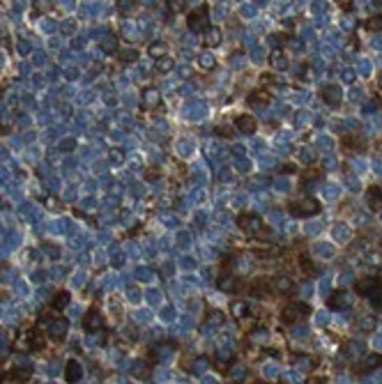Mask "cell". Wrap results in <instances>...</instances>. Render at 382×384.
<instances>
[{"instance_id":"obj_1","label":"cell","mask_w":382,"mask_h":384,"mask_svg":"<svg viewBox=\"0 0 382 384\" xmlns=\"http://www.w3.org/2000/svg\"><path fill=\"white\" fill-rule=\"evenodd\" d=\"M318 212H320V203L315 198H302V200L290 203V214H295V216H313Z\"/></svg>"},{"instance_id":"obj_2","label":"cell","mask_w":382,"mask_h":384,"mask_svg":"<svg viewBox=\"0 0 382 384\" xmlns=\"http://www.w3.org/2000/svg\"><path fill=\"white\" fill-rule=\"evenodd\" d=\"M311 313V308L306 306V304H290V306H286L281 311V320L286 322V324H293L295 320H297V317H302V315H309Z\"/></svg>"},{"instance_id":"obj_3","label":"cell","mask_w":382,"mask_h":384,"mask_svg":"<svg viewBox=\"0 0 382 384\" xmlns=\"http://www.w3.org/2000/svg\"><path fill=\"white\" fill-rule=\"evenodd\" d=\"M209 26V16H207V7L200 5L196 7V10H191V14H189V28L191 30H203V28Z\"/></svg>"},{"instance_id":"obj_4","label":"cell","mask_w":382,"mask_h":384,"mask_svg":"<svg viewBox=\"0 0 382 384\" xmlns=\"http://www.w3.org/2000/svg\"><path fill=\"white\" fill-rule=\"evenodd\" d=\"M240 228L246 235H258L262 230V221L256 214H244V216H240Z\"/></svg>"},{"instance_id":"obj_5","label":"cell","mask_w":382,"mask_h":384,"mask_svg":"<svg viewBox=\"0 0 382 384\" xmlns=\"http://www.w3.org/2000/svg\"><path fill=\"white\" fill-rule=\"evenodd\" d=\"M81 377H83V368H81V363L76 361V359H69L67 366H65V379H67L69 384H76Z\"/></svg>"},{"instance_id":"obj_6","label":"cell","mask_w":382,"mask_h":384,"mask_svg":"<svg viewBox=\"0 0 382 384\" xmlns=\"http://www.w3.org/2000/svg\"><path fill=\"white\" fill-rule=\"evenodd\" d=\"M101 327H104V320H101L99 311H97V308L88 311V315L83 317V329L85 332H99Z\"/></svg>"},{"instance_id":"obj_7","label":"cell","mask_w":382,"mask_h":384,"mask_svg":"<svg viewBox=\"0 0 382 384\" xmlns=\"http://www.w3.org/2000/svg\"><path fill=\"white\" fill-rule=\"evenodd\" d=\"M382 283L380 279H373V276H366V279L357 281V295H371V292L380 290Z\"/></svg>"},{"instance_id":"obj_8","label":"cell","mask_w":382,"mask_h":384,"mask_svg":"<svg viewBox=\"0 0 382 384\" xmlns=\"http://www.w3.org/2000/svg\"><path fill=\"white\" fill-rule=\"evenodd\" d=\"M67 320H63V317H56V320L48 324V336L51 338H56V341H60V338L67 334Z\"/></svg>"},{"instance_id":"obj_9","label":"cell","mask_w":382,"mask_h":384,"mask_svg":"<svg viewBox=\"0 0 382 384\" xmlns=\"http://www.w3.org/2000/svg\"><path fill=\"white\" fill-rule=\"evenodd\" d=\"M272 286H274V292H279V295H290V292L295 290V283L288 279V276H279V279H274Z\"/></svg>"},{"instance_id":"obj_10","label":"cell","mask_w":382,"mask_h":384,"mask_svg":"<svg viewBox=\"0 0 382 384\" xmlns=\"http://www.w3.org/2000/svg\"><path fill=\"white\" fill-rule=\"evenodd\" d=\"M322 99H324V104L339 106L341 104V90H339V85H327V88H322Z\"/></svg>"},{"instance_id":"obj_11","label":"cell","mask_w":382,"mask_h":384,"mask_svg":"<svg viewBox=\"0 0 382 384\" xmlns=\"http://www.w3.org/2000/svg\"><path fill=\"white\" fill-rule=\"evenodd\" d=\"M235 127L242 134H253V131H256V120H253L251 115H240V118L235 120Z\"/></svg>"},{"instance_id":"obj_12","label":"cell","mask_w":382,"mask_h":384,"mask_svg":"<svg viewBox=\"0 0 382 384\" xmlns=\"http://www.w3.org/2000/svg\"><path fill=\"white\" fill-rule=\"evenodd\" d=\"M366 203L371 209H380L382 207V189L380 187H371L366 193Z\"/></svg>"},{"instance_id":"obj_13","label":"cell","mask_w":382,"mask_h":384,"mask_svg":"<svg viewBox=\"0 0 382 384\" xmlns=\"http://www.w3.org/2000/svg\"><path fill=\"white\" fill-rule=\"evenodd\" d=\"M348 304H350V299H348L346 292H334V295L330 297V308L332 311H339V308H346Z\"/></svg>"},{"instance_id":"obj_14","label":"cell","mask_w":382,"mask_h":384,"mask_svg":"<svg viewBox=\"0 0 382 384\" xmlns=\"http://www.w3.org/2000/svg\"><path fill=\"white\" fill-rule=\"evenodd\" d=\"M67 304H69V292L67 290H60V292H56V295H53V299H51V308H53V311H63Z\"/></svg>"},{"instance_id":"obj_15","label":"cell","mask_w":382,"mask_h":384,"mask_svg":"<svg viewBox=\"0 0 382 384\" xmlns=\"http://www.w3.org/2000/svg\"><path fill=\"white\" fill-rule=\"evenodd\" d=\"M269 65H272L274 69H286V67H288V58H286V53H283V51H279V48H277V51L269 56Z\"/></svg>"},{"instance_id":"obj_16","label":"cell","mask_w":382,"mask_h":384,"mask_svg":"<svg viewBox=\"0 0 382 384\" xmlns=\"http://www.w3.org/2000/svg\"><path fill=\"white\" fill-rule=\"evenodd\" d=\"M251 295H256V297H262V295H267V292H269V283H267L265 279H258L256 283H253L251 286Z\"/></svg>"},{"instance_id":"obj_17","label":"cell","mask_w":382,"mask_h":384,"mask_svg":"<svg viewBox=\"0 0 382 384\" xmlns=\"http://www.w3.org/2000/svg\"><path fill=\"white\" fill-rule=\"evenodd\" d=\"M205 44H207V46H216V44H221V30L219 28H209L207 35H205Z\"/></svg>"},{"instance_id":"obj_18","label":"cell","mask_w":382,"mask_h":384,"mask_svg":"<svg viewBox=\"0 0 382 384\" xmlns=\"http://www.w3.org/2000/svg\"><path fill=\"white\" fill-rule=\"evenodd\" d=\"M299 267H302V269L306 271V274H309V276L318 274V267H315V265H313V260H311V258H306V255H304V258H299Z\"/></svg>"},{"instance_id":"obj_19","label":"cell","mask_w":382,"mask_h":384,"mask_svg":"<svg viewBox=\"0 0 382 384\" xmlns=\"http://www.w3.org/2000/svg\"><path fill=\"white\" fill-rule=\"evenodd\" d=\"M154 67H157V72H161V74H166V72H171V69H173V60H171V58H159L157 63H154Z\"/></svg>"},{"instance_id":"obj_20","label":"cell","mask_w":382,"mask_h":384,"mask_svg":"<svg viewBox=\"0 0 382 384\" xmlns=\"http://www.w3.org/2000/svg\"><path fill=\"white\" fill-rule=\"evenodd\" d=\"M198 60H200V67H203V69H212V67H214V65H216L214 56H212V53H207V51H205V53H200V58H198Z\"/></svg>"},{"instance_id":"obj_21","label":"cell","mask_w":382,"mask_h":384,"mask_svg":"<svg viewBox=\"0 0 382 384\" xmlns=\"http://www.w3.org/2000/svg\"><path fill=\"white\" fill-rule=\"evenodd\" d=\"M219 286L224 288V290H237L240 288V283H237V279H233V276H221V281H219Z\"/></svg>"},{"instance_id":"obj_22","label":"cell","mask_w":382,"mask_h":384,"mask_svg":"<svg viewBox=\"0 0 382 384\" xmlns=\"http://www.w3.org/2000/svg\"><path fill=\"white\" fill-rule=\"evenodd\" d=\"M7 377H10L12 382H21V379H28V377H30V373H28V370L16 368V370H12V373L7 375Z\"/></svg>"},{"instance_id":"obj_23","label":"cell","mask_w":382,"mask_h":384,"mask_svg":"<svg viewBox=\"0 0 382 384\" xmlns=\"http://www.w3.org/2000/svg\"><path fill=\"white\" fill-rule=\"evenodd\" d=\"M147 370H150V366H147L145 361H136V363H134V375H138V377H145Z\"/></svg>"},{"instance_id":"obj_24","label":"cell","mask_w":382,"mask_h":384,"mask_svg":"<svg viewBox=\"0 0 382 384\" xmlns=\"http://www.w3.org/2000/svg\"><path fill=\"white\" fill-rule=\"evenodd\" d=\"M163 53H166V44H152L150 46V56L152 58H163Z\"/></svg>"},{"instance_id":"obj_25","label":"cell","mask_w":382,"mask_h":384,"mask_svg":"<svg viewBox=\"0 0 382 384\" xmlns=\"http://www.w3.org/2000/svg\"><path fill=\"white\" fill-rule=\"evenodd\" d=\"M368 299H371V306L382 308V288H380V290H375V292H371V295H368Z\"/></svg>"},{"instance_id":"obj_26","label":"cell","mask_w":382,"mask_h":384,"mask_svg":"<svg viewBox=\"0 0 382 384\" xmlns=\"http://www.w3.org/2000/svg\"><path fill=\"white\" fill-rule=\"evenodd\" d=\"M120 58L125 60V63H134V60L138 58V51H134V48H127V51L120 53Z\"/></svg>"},{"instance_id":"obj_27","label":"cell","mask_w":382,"mask_h":384,"mask_svg":"<svg viewBox=\"0 0 382 384\" xmlns=\"http://www.w3.org/2000/svg\"><path fill=\"white\" fill-rule=\"evenodd\" d=\"M368 28H371V30H380V28H382V14L380 16H373L371 21H368Z\"/></svg>"},{"instance_id":"obj_28","label":"cell","mask_w":382,"mask_h":384,"mask_svg":"<svg viewBox=\"0 0 382 384\" xmlns=\"http://www.w3.org/2000/svg\"><path fill=\"white\" fill-rule=\"evenodd\" d=\"M377 363H382V357H368L366 363H364V368H373V366H377Z\"/></svg>"},{"instance_id":"obj_29","label":"cell","mask_w":382,"mask_h":384,"mask_svg":"<svg viewBox=\"0 0 382 384\" xmlns=\"http://www.w3.org/2000/svg\"><path fill=\"white\" fill-rule=\"evenodd\" d=\"M244 313H249L246 304H237V306H235V315H237V317H242V315H244Z\"/></svg>"},{"instance_id":"obj_30","label":"cell","mask_w":382,"mask_h":384,"mask_svg":"<svg viewBox=\"0 0 382 384\" xmlns=\"http://www.w3.org/2000/svg\"><path fill=\"white\" fill-rule=\"evenodd\" d=\"M306 384H327V379H324V377H318V375H313V377L306 379Z\"/></svg>"},{"instance_id":"obj_31","label":"cell","mask_w":382,"mask_h":384,"mask_svg":"<svg viewBox=\"0 0 382 384\" xmlns=\"http://www.w3.org/2000/svg\"><path fill=\"white\" fill-rule=\"evenodd\" d=\"M281 173L290 175V173H295V166H293V163H286V166H281Z\"/></svg>"},{"instance_id":"obj_32","label":"cell","mask_w":382,"mask_h":384,"mask_svg":"<svg viewBox=\"0 0 382 384\" xmlns=\"http://www.w3.org/2000/svg\"><path fill=\"white\" fill-rule=\"evenodd\" d=\"M74 145H76V143H74V140H65V143H63V145H60V147H65V150H72Z\"/></svg>"},{"instance_id":"obj_33","label":"cell","mask_w":382,"mask_h":384,"mask_svg":"<svg viewBox=\"0 0 382 384\" xmlns=\"http://www.w3.org/2000/svg\"><path fill=\"white\" fill-rule=\"evenodd\" d=\"M216 131H219L221 136H231V129H226V127H219V129H216Z\"/></svg>"},{"instance_id":"obj_34","label":"cell","mask_w":382,"mask_h":384,"mask_svg":"<svg viewBox=\"0 0 382 384\" xmlns=\"http://www.w3.org/2000/svg\"><path fill=\"white\" fill-rule=\"evenodd\" d=\"M377 88H380V90H382V76H380V78H377Z\"/></svg>"},{"instance_id":"obj_35","label":"cell","mask_w":382,"mask_h":384,"mask_svg":"<svg viewBox=\"0 0 382 384\" xmlns=\"http://www.w3.org/2000/svg\"><path fill=\"white\" fill-rule=\"evenodd\" d=\"M256 384H265V382H256Z\"/></svg>"}]
</instances>
